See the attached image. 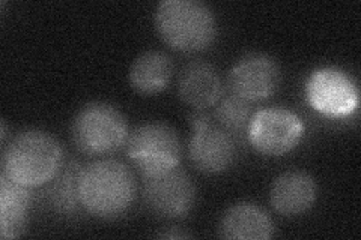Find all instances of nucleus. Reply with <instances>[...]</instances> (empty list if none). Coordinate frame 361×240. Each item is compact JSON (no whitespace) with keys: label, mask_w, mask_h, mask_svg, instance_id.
<instances>
[{"label":"nucleus","mask_w":361,"mask_h":240,"mask_svg":"<svg viewBox=\"0 0 361 240\" xmlns=\"http://www.w3.org/2000/svg\"><path fill=\"white\" fill-rule=\"evenodd\" d=\"M137 185L133 171L116 159H99L83 168L80 200L83 209L99 220H115L135 198Z\"/></svg>","instance_id":"nucleus-1"},{"label":"nucleus","mask_w":361,"mask_h":240,"mask_svg":"<svg viewBox=\"0 0 361 240\" xmlns=\"http://www.w3.org/2000/svg\"><path fill=\"white\" fill-rule=\"evenodd\" d=\"M62 165V147L49 132L26 130L6 144L2 175L27 188L47 185Z\"/></svg>","instance_id":"nucleus-2"},{"label":"nucleus","mask_w":361,"mask_h":240,"mask_svg":"<svg viewBox=\"0 0 361 240\" xmlns=\"http://www.w3.org/2000/svg\"><path fill=\"white\" fill-rule=\"evenodd\" d=\"M155 27L176 51L207 50L217 37V21L208 5L199 0H164L155 11Z\"/></svg>","instance_id":"nucleus-3"},{"label":"nucleus","mask_w":361,"mask_h":240,"mask_svg":"<svg viewBox=\"0 0 361 240\" xmlns=\"http://www.w3.org/2000/svg\"><path fill=\"white\" fill-rule=\"evenodd\" d=\"M130 135L126 116L107 102H89L77 111L71 139L78 152L87 156L115 153Z\"/></svg>","instance_id":"nucleus-4"},{"label":"nucleus","mask_w":361,"mask_h":240,"mask_svg":"<svg viewBox=\"0 0 361 240\" xmlns=\"http://www.w3.org/2000/svg\"><path fill=\"white\" fill-rule=\"evenodd\" d=\"M126 151L140 175L151 177L178 167L183 147L178 132L171 125L148 122L130 132Z\"/></svg>","instance_id":"nucleus-5"},{"label":"nucleus","mask_w":361,"mask_h":240,"mask_svg":"<svg viewBox=\"0 0 361 240\" xmlns=\"http://www.w3.org/2000/svg\"><path fill=\"white\" fill-rule=\"evenodd\" d=\"M193 135L188 144L191 164L202 173L220 175L229 170L238 156L235 137L216 125L212 114L196 110L190 116Z\"/></svg>","instance_id":"nucleus-6"},{"label":"nucleus","mask_w":361,"mask_h":240,"mask_svg":"<svg viewBox=\"0 0 361 240\" xmlns=\"http://www.w3.org/2000/svg\"><path fill=\"white\" fill-rule=\"evenodd\" d=\"M247 135L257 152L267 156H281L300 144L304 123L288 108H265L253 114Z\"/></svg>","instance_id":"nucleus-7"},{"label":"nucleus","mask_w":361,"mask_h":240,"mask_svg":"<svg viewBox=\"0 0 361 240\" xmlns=\"http://www.w3.org/2000/svg\"><path fill=\"white\" fill-rule=\"evenodd\" d=\"M143 200L151 213L161 220L184 218L195 208L196 185L183 168L143 177Z\"/></svg>","instance_id":"nucleus-8"},{"label":"nucleus","mask_w":361,"mask_h":240,"mask_svg":"<svg viewBox=\"0 0 361 240\" xmlns=\"http://www.w3.org/2000/svg\"><path fill=\"white\" fill-rule=\"evenodd\" d=\"M310 106L326 116H346L358 106V89L353 78L337 68H321L307 80Z\"/></svg>","instance_id":"nucleus-9"},{"label":"nucleus","mask_w":361,"mask_h":240,"mask_svg":"<svg viewBox=\"0 0 361 240\" xmlns=\"http://www.w3.org/2000/svg\"><path fill=\"white\" fill-rule=\"evenodd\" d=\"M280 68L267 54L252 53L236 61L229 72V89L248 102L264 101L273 95L280 84Z\"/></svg>","instance_id":"nucleus-10"},{"label":"nucleus","mask_w":361,"mask_h":240,"mask_svg":"<svg viewBox=\"0 0 361 240\" xmlns=\"http://www.w3.org/2000/svg\"><path fill=\"white\" fill-rule=\"evenodd\" d=\"M318 197V185L306 171L290 170L280 175L271 187V204L281 216H298L310 210Z\"/></svg>","instance_id":"nucleus-11"},{"label":"nucleus","mask_w":361,"mask_h":240,"mask_svg":"<svg viewBox=\"0 0 361 240\" xmlns=\"http://www.w3.org/2000/svg\"><path fill=\"white\" fill-rule=\"evenodd\" d=\"M223 92L221 77L216 68L208 62H190L179 75V98L195 110H207L216 106L223 96Z\"/></svg>","instance_id":"nucleus-12"},{"label":"nucleus","mask_w":361,"mask_h":240,"mask_svg":"<svg viewBox=\"0 0 361 240\" xmlns=\"http://www.w3.org/2000/svg\"><path fill=\"white\" fill-rule=\"evenodd\" d=\"M220 232L232 240H268L274 236V224L259 206L238 203L224 212Z\"/></svg>","instance_id":"nucleus-13"},{"label":"nucleus","mask_w":361,"mask_h":240,"mask_svg":"<svg viewBox=\"0 0 361 240\" xmlns=\"http://www.w3.org/2000/svg\"><path fill=\"white\" fill-rule=\"evenodd\" d=\"M32 203L30 189L0 176V233L4 239H14L26 232Z\"/></svg>","instance_id":"nucleus-14"},{"label":"nucleus","mask_w":361,"mask_h":240,"mask_svg":"<svg viewBox=\"0 0 361 240\" xmlns=\"http://www.w3.org/2000/svg\"><path fill=\"white\" fill-rule=\"evenodd\" d=\"M85 165L77 159L62 163L56 176L47 184L45 197L50 208L59 215L71 216L80 210V179Z\"/></svg>","instance_id":"nucleus-15"},{"label":"nucleus","mask_w":361,"mask_h":240,"mask_svg":"<svg viewBox=\"0 0 361 240\" xmlns=\"http://www.w3.org/2000/svg\"><path fill=\"white\" fill-rule=\"evenodd\" d=\"M173 61L163 51L149 50L135 57L130 68V84L142 95H152L167 87L173 75Z\"/></svg>","instance_id":"nucleus-16"},{"label":"nucleus","mask_w":361,"mask_h":240,"mask_svg":"<svg viewBox=\"0 0 361 240\" xmlns=\"http://www.w3.org/2000/svg\"><path fill=\"white\" fill-rule=\"evenodd\" d=\"M252 118V102L236 96L232 92L220 98L217 102V108L214 111V120L233 137L235 134H240L248 128Z\"/></svg>","instance_id":"nucleus-17"},{"label":"nucleus","mask_w":361,"mask_h":240,"mask_svg":"<svg viewBox=\"0 0 361 240\" xmlns=\"http://www.w3.org/2000/svg\"><path fill=\"white\" fill-rule=\"evenodd\" d=\"M160 237H169V239H180V237H190V234L183 233V232H178V233H172V232H167L164 234H160Z\"/></svg>","instance_id":"nucleus-18"},{"label":"nucleus","mask_w":361,"mask_h":240,"mask_svg":"<svg viewBox=\"0 0 361 240\" xmlns=\"http://www.w3.org/2000/svg\"><path fill=\"white\" fill-rule=\"evenodd\" d=\"M5 140H6V123L5 120H2V141L5 143Z\"/></svg>","instance_id":"nucleus-19"}]
</instances>
